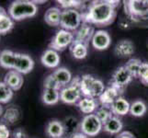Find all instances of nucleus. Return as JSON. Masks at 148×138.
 <instances>
[{
  "mask_svg": "<svg viewBox=\"0 0 148 138\" xmlns=\"http://www.w3.org/2000/svg\"><path fill=\"white\" fill-rule=\"evenodd\" d=\"M120 1H93L82 12L83 22L97 27L108 26L116 18V8Z\"/></svg>",
  "mask_w": 148,
  "mask_h": 138,
  "instance_id": "f257e3e1",
  "label": "nucleus"
},
{
  "mask_svg": "<svg viewBox=\"0 0 148 138\" xmlns=\"http://www.w3.org/2000/svg\"><path fill=\"white\" fill-rule=\"evenodd\" d=\"M37 5L33 1H28V0H17L12 2L8 11L9 17L16 21L32 18L37 14Z\"/></svg>",
  "mask_w": 148,
  "mask_h": 138,
  "instance_id": "f03ea898",
  "label": "nucleus"
},
{
  "mask_svg": "<svg viewBox=\"0 0 148 138\" xmlns=\"http://www.w3.org/2000/svg\"><path fill=\"white\" fill-rule=\"evenodd\" d=\"M105 89L104 83L100 79L94 78L93 76L84 75L80 78V89L84 97L99 99Z\"/></svg>",
  "mask_w": 148,
  "mask_h": 138,
  "instance_id": "7ed1b4c3",
  "label": "nucleus"
},
{
  "mask_svg": "<svg viewBox=\"0 0 148 138\" xmlns=\"http://www.w3.org/2000/svg\"><path fill=\"white\" fill-rule=\"evenodd\" d=\"M82 99V91L80 89V78L75 76L71 83L60 90V100L68 105L77 104Z\"/></svg>",
  "mask_w": 148,
  "mask_h": 138,
  "instance_id": "20e7f679",
  "label": "nucleus"
},
{
  "mask_svg": "<svg viewBox=\"0 0 148 138\" xmlns=\"http://www.w3.org/2000/svg\"><path fill=\"white\" fill-rule=\"evenodd\" d=\"M83 23L82 13L78 9L62 10L60 26L68 32H75Z\"/></svg>",
  "mask_w": 148,
  "mask_h": 138,
  "instance_id": "39448f33",
  "label": "nucleus"
},
{
  "mask_svg": "<svg viewBox=\"0 0 148 138\" xmlns=\"http://www.w3.org/2000/svg\"><path fill=\"white\" fill-rule=\"evenodd\" d=\"M124 10L131 20L137 21V19L148 15V0H130L124 1Z\"/></svg>",
  "mask_w": 148,
  "mask_h": 138,
  "instance_id": "423d86ee",
  "label": "nucleus"
},
{
  "mask_svg": "<svg viewBox=\"0 0 148 138\" xmlns=\"http://www.w3.org/2000/svg\"><path fill=\"white\" fill-rule=\"evenodd\" d=\"M103 129V124L94 114L85 115L80 122V132L86 136H96Z\"/></svg>",
  "mask_w": 148,
  "mask_h": 138,
  "instance_id": "0eeeda50",
  "label": "nucleus"
},
{
  "mask_svg": "<svg viewBox=\"0 0 148 138\" xmlns=\"http://www.w3.org/2000/svg\"><path fill=\"white\" fill-rule=\"evenodd\" d=\"M74 42V33L65 30H58L49 43V49L56 52H62L67 47H70Z\"/></svg>",
  "mask_w": 148,
  "mask_h": 138,
  "instance_id": "6e6552de",
  "label": "nucleus"
},
{
  "mask_svg": "<svg viewBox=\"0 0 148 138\" xmlns=\"http://www.w3.org/2000/svg\"><path fill=\"white\" fill-rule=\"evenodd\" d=\"M132 78H134L132 76L126 69L125 66H120L112 75L110 85L115 87L116 89H118L121 92L123 93L124 89L131 83Z\"/></svg>",
  "mask_w": 148,
  "mask_h": 138,
  "instance_id": "1a4fd4ad",
  "label": "nucleus"
},
{
  "mask_svg": "<svg viewBox=\"0 0 148 138\" xmlns=\"http://www.w3.org/2000/svg\"><path fill=\"white\" fill-rule=\"evenodd\" d=\"M34 61L29 54L17 53L16 62H15L14 70L18 71L21 75H27L33 70Z\"/></svg>",
  "mask_w": 148,
  "mask_h": 138,
  "instance_id": "9d476101",
  "label": "nucleus"
},
{
  "mask_svg": "<svg viewBox=\"0 0 148 138\" xmlns=\"http://www.w3.org/2000/svg\"><path fill=\"white\" fill-rule=\"evenodd\" d=\"M95 33V30L92 25L83 22L81 26L75 30L74 33V42L73 43H81L88 45L91 42Z\"/></svg>",
  "mask_w": 148,
  "mask_h": 138,
  "instance_id": "9b49d317",
  "label": "nucleus"
},
{
  "mask_svg": "<svg viewBox=\"0 0 148 138\" xmlns=\"http://www.w3.org/2000/svg\"><path fill=\"white\" fill-rule=\"evenodd\" d=\"M111 43V38L108 32L103 30H97L94 33V36L91 40V44L98 51L107 50Z\"/></svg>",
  "mask_w": 148,
  "mask_h": 138,
  "instance_id": "f8f14e48",
  "label": "nucleus"
},
{
  "mask_svg": "<svg viewBox=\"0 0 148 138\" xmlns=\"http://www.w3.org/2000/svg\"><path fill=\"white\" fill-rule=\"evenodd\" d=\"M122 94L118 89H116L115 87L110 85L108 88H106L104 92L102 93L99 98V102L101 106H107L110 107L112 103L119 98V97Z\"/></svg>",
  "mask_w": 148,
  "mask_h": 138,
  "instance_id": "ddd939ff",
  "label": "nucleus"
},
{
  "mask_svg": "<svg viewBox=\"0 0 148 138\" xmlns=\"http://www.w3.org/2000/svg\"><path fill=\"white\" fill-rule=\"evenodd\" d=\"M4 82L13 91L19 90L22 88L24 83L23 75L18 73L16 70H9L6 74V76H5Z\"/></svg>",
  "mask_w": 148,
  "mask_h": 138,
  "instance_id": "4468645a",
  "label": "nucleus"
},
{
  "mask_svg": "<svg viewBox=\"0 0 148 138\" xmlns=\"http://www.w3.org/2000/svg\"><path fill=\"white\" fill-rule=\"evenodd\" d=\"M134 44L130 40H121L117 43L114 53L115 54L121 58L130 57L134 54Z\"/></svg>",
  "mask_w": 148,
  "mask_h": 138,
  "instance_id": "2eb2a0df",
  "label": "nucleus"
},
{
  "mask_svg": "<svg viewBox=\"0 0 148 138\" xmlns=\"http://www.w3.org/2000/svg\"><path fill=\"white\" fill-rule=\"evenodd\" d=\"M77 107L79 111L86 115L94 114V112L99 109V102L97 100V99L84 97L77 102Z\"/></svg>",
  "mask_w": 148,
  "mask_h": 138,
  "instance_id": "dca6fc26",
  "label": "nucleus"
},
{
  "mask_svg": "<svg viewBox=\"0 0 148 138\" xmlns=\"http://www.w3.org/2000/svg\"><path fill=\"white\" fill-rule=\"evenodd\" d=\"M60 55L54 50L48 49L40 56V62L47 68H55L60 64Z\"/></svg>",
  "mask_w": 148,
  "mask_h": 138,
  "instance_id": "f3484780",
  "label": "nucleus"
},
{
  "mask_svg": "<svg viewBox=\"0 0 148 138\" xmlns=\"http://www.w3.org/2000/svg\"><path fill=\"white\" fill-rule=\"evenodd\" d=\"M45 132L51 138H62L64 135L63 122H60L59 120L50 121L46 125Z\"/></svg>",
  "mask_w": 148,
  "mask_h": 138,
  "instance_id": "a211bd4d",
  "label": "nucleus"
},
{
  "mask_svg": "<svg viewBox=\"0 0 148 138\" xmlns=\"http://www.w3.org/2000/svg\"><path fill=\"white\" fill-rule=\"evenodd\" d=\"M130 106L131 104L128 102V100H126L123 97L120 96L112 103L110 106V110L112 113L116 116H123L130 112Z\"/></svg>",
  "mask_w": 148,
  "mask_h": 138,
  "instance_id": "6ab92c4d",
  "label": "nucleus"
},
{
  "mask_svg": "<svg viewBox=\"0 0 148 138\" xmlns=\"http://www.w3.org/2000/svg\"><path fill=\"white\" fill-rule=\"evenodd\" d=\"M61 16H62V10L59 8H50L44 14V21L49 26L57 27L61 22Z\"/></svg>",
  "mask_w": 148,
  "mask_h": 138,
  "instance_id": "aec40b11",
  "label": "nucleus"
},
{
  "mask_svg": "<svg viewBox=\"0 0 148 138\" xmlns=\"http://www.w3.org/2000/svg\"><path fill=\"white\" fill-rule=\"evenodd\" d=\"M16 54L17 53H14L11 50H3L0 53V66L5 69L14 70Z\"/></svg>",
  "mask_w": 148,
  "mask_h": 138,
  "instance_id": "412c9836",
  "label": "nucleus"
},
{
  "mask_svg": "<svg viewBox=\"0 0 148 138\" xmlns=\"http://www.w3.org/2000/svg\"><path fill=\"white\" fill-rule=\"evenodd\" d=\"M123 128V124L118 116H112L103 124V130L110 135H119Z\"/></svg>",
  "mask_w": 148,
  "mask_h": 138,
  "instance_id": "4be33fe9",
  "label": "nucleus"
},
{
  "mask_svg": "<svg viewBox=\"0 0 148 138\" xmlns=\"http://www.w3.org/2000/svg\"><path fill=\"white\" fill-rule=\"evenodd\" d=\"M55 79L58 81V83L62 86V88L66 87L71 83L73 79L72 73L65 67H59L53 73Z\"/></svg>",
  "mask_w": 148,
  "mask_h": 138,
  "instance_id": "5701e85b",
  "label": "nucleus"
},
{
  "mask_svg": "<svg viewBox=\"0 0 148 138\" xmlns=\"http://www.w3.org/2000/svg\"><path fill=\"white\" fill-rule=\"evenodd\" d=\"M63 125L64 129V135H67L69 137L78 133L77 130H80V122L77 121V119L72 116L65 118L63 122Z\"/></svg>",
  "mask_w": 148,
  "mask_h": 138,
  "instance_id": "b1692460",
  "label": "nucleus"
},
{
  "mask_svg": "<svg viewBox=\"0 0 148 138\" xmlns=\"http://www.w3.org/2000/svg\"><path fill=\"white\" fill-rule=\"evenodd\" d=\"M70 53L75 59H85L88 53V45L81 43H73L70 46Z\"/></svg>",
  "mask_w": 148,
  "mask_h": 138,
  "instance_id": "393cba45",
  "label": "nucleus"
},
{
  "mask_svg": "<svg viewBox=\"0 0 148 138\" xmlns=\"http://www.w3.org/2000/svg\"><path fill=\"white\" fill-rule=\"evenodd\" d=\"M42 100L45 105H55L60 100V91L53 89H43Z\"/></svg>",
  "mask_w": 148,
  "mask_h": 138,
  "instance_id": "a878e982",
  "label": "nucleus"
},
{
  "mask_svg": "<svg viewBox=\"0 0 148 138\" xmlns=\"http://www.w3.org/2000/svg\"><path fill=\"white\" fill-rule=\"evenodd\" d=\"M146 111H147L146 104L141 100L134 101L130 106V113L134 117L144 116L146 113Z\"/></svg>",
  "mask_w": 148,
  "mask_h": 138,
  "instance_id": "bb28decb",
  "label": "nucleus"
},
{
  "mask_svg": "<svg viewBox=\"0 0 148 138\" xmlns=\"http://www.w3.org/2000/svg\"><path fill=\"white\" fill-rule=\"evenodd\" d=\"M14 96L13 90L4 82H0V104H6L12 100Z\"/></svg>",
  "mask_w": 148,
  "mask_h": 138,
  "instance_id": "cd10ccee",
  "label": "nucleus"
},
{
  "mask_svg": "<svg viewBox=\"0 0 148 138\" xmlns=\"http://www.w3.org/2000/svg\"><path fill=\"white\" fill-rule=\"evenodd\" d=\"M19 118V111L17 108L14 107H10L6 110V111L4 112L2 120L5 124H15Z\"/></svg>",
  "mask_w": 148,
  "mask_h": 138,
  "instance_id": "c85d7f7f",
  "label": "nucleus"
},
{
  "mask_svg": "<svg viewBox=\"0 0 148 138\" xmlns=\"http://www.w3.org/2000/svg\"><path fill=\"white\" fill-rule=\"evenodd\" d=\"M142 63L143 62L138 58H132L126 63V65L124 66L130 72V74L132 76V78H138V73H139L140 67L142 65Z\"/></svg>",
  "mask_w": 148,
  "mask_h": 138,
  "instance_id": "c756f323",
  "label": "nucleus"
},
{
  "mask_svg": "<svg viewBox=\"0 0 148 138\" xmlns=\"http://www.w3.org/2000/svg\"><path fill=\"white\" fill-rule=\"evenodd\" d=\"M13 27L14 21L8 14L0 18V35H6L13 29Z\"/></svg>",
  "mask_w": 148,
  "mask_h": 138,
  "instance_id": "7c9ffc66",
  "label": "nucleus"
},
{
  "mask_svg": "<svg viewBox=\"0 0 148 138\" xmlns=\"http://www.w3.org/2000/svg\"><path fill=\"white\" fill-rule=\"evenodd\" d=\"M95 115L98 117L99 120L104 124L107 121H109L111 117L113 116V113H112V111L110 110V107L100 106L99 107V109L96 111Z\"/></svg>",
  "mask_w": 148,
  "mask_h": 138,
  "instance_id": "2f4dec72",
  "label": "nucleus"
},
{
  "mask_svg": "<svg viewBox=\"0 0 148 138\" xmlns=\"http://www.w3.org/2000/svg\"><path fill=\"white\" fill-rule=\"evenodd\" d=\"M43 88L44 89H53V90H61L63 88L58 81L55 79L53 74L48 75L43 80Z\"/></svg>",
  "mask_w": 148,
  "mask_h": 138,
  "instance_id": "473e14b6",
  "label": "nucleus"
},
{
  "mask_svg": "<svg viewBox=\"0 0 148 138\" xmlns=\"http://www.w3.org/2000/svg\"><path fill=\"white\" fill-rule=\"evenodd\" d=\"M57 3L60 8L64 9H78L83 6L82 1H75V0H58Z\"/></svg>",
  "mask_w": 148,
  "mask_h": 138,
  "instance_id": "72a5a7b5",
  "label": "nucleus"
},
{
  "mask_svg": "<svg viewBox=\"0 0 148 138\" xmlns=\"http://www.w3.org/2000/svg\"><path fill=\"white\" fill-rule=\"evenodd\" d=\"M138 78L141 79V82L143 84L148 87V63H142L138 73Z\"/></svg>",
  "mask_w": 148,
  "mask_h": 138,
  "instance_id": "f704fd0d",
  "label": "nucleus"
},
{
  "mask_svg": "<svg viewBox=\"0 0 148 138\" xmlns=\"http://www.w3.org/2000/svg\"><path fill=\"white\" fill-rule=\"evenodd\" d=\"M10 132L7 124H0V138H9Z\"/></svg>",
  "mask_w": 148,
  "mask_h": 138,
  "instance_id": "c9c22d12",
  "label": "nucleus"
},
{
  "mask_svg": "<svg viewBox=\"0 0 148 138\" xmlns=\"http://www.w3.org/2000/svg\"><path fill=\"white\" fill-rule=\"evenodd\" d=\"M119 27L122 30H129L131 28V22L129 19L122 18L119 22Z\"/></svg>",
  "mask_w": 148,
  "mask_h": 138,
  "instance_id": "e433bc0d",
  "label": "nucleus"
},
{
  "mask_svg": "<svg viewBox=\"0 0 148 138\" xmlns=\"http://www.w3.org/2000/svg\"><path fill=\"white\" fill-rule=\"evenodd\" d=\"M13 138H28V135L23 129L18 128L13 133Z\"/></svg>",
  "mask_w": 148,
  "mask_h": 138,
  "instance_id": "4c0bfd02",
  "label": "nucleus"
},
{
  "mask_svg": "<svg viewBox=\"0 0 148 138\" xmlns=\"http://www.w3.org/2000/svg\"><path fill=\"white\" fill-rule=\"evenodd\" d=\"M116 138H135L134 134L129 131H125V132H121L119 135H117Z\"/></svg>",
  "mask_w": 148,
  "mask_h": 138,
  "instance_id": "58836bf2",
  "label": "nucleus"
},
{
  "mask_svg": "<svg viewBox=\"0 0 148 138\" xmlns=\"http://www.w3.org/2000/svg\"><path fill=\"white\" fill-rule=\"evenodd\" d=\"M70 138H88V136H86V135H84L81 132H79V133H76V134H75L73 136H71Z\"/></svg>",
  "mask_w": 148,
  "mask_h": 138,
  "instance_id": "ea45409f",
  "label": "nucleus"
},
{
  "mask_svg": "<svg viewBox=\"0 0 148 138\" xmlns=\"http://www.w3.org/2000/svg\"><path fill=\"white\" fill-rule=\"evenodd\" d=\"M8 13L6 11V9H5L4 8H2V7H0V18L5 16V15H8Z\"/></svg>",
  "mask_w": 148,
  "mask_h": 138,
  "instance_id": "a19ab883",
  "label": "nucleus"
},
{
  "mask_svg": "<svg viewBox=\"0 0 148 138\" xmlns=\"http://www.w3.org/2000/svg\"><path fill=\"white\" fill-rule=\"evenodd\" d=\"M3 114V108H2V106L0 105V116H1Z\"/></svg>",
  "mask_w": 148,
  "mask_h": 138,
  "instance_id": "79ce46f5",
  "label": "nucleus"
}]
</instances>
